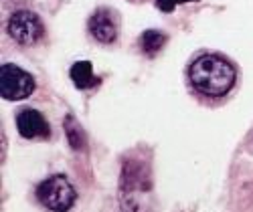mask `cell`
I'll list each match as a JSON object with an SVG mask.
<instances>
[{
  "label": "cell",
  "mask_w": 253,
  "mask_h": 212,
  "mask_svg": "<svg viewBox=\"0 0 253 212\" xmlns=\"http://www.w3.org/2000/svg\"><path fill=\"white\" fill-rule=\"evenodd\" d=\"M120 202L124 212H156L150 166L142 158H128L120 174Z\"/></svg>",
  "instance_id": "obj_1"
},
{
  "label": "cell",
  "mask_w": 253,
  "mask_h": 212,
  "mask_svg": "<svg viewBox=\"0 0 253 212\" xmlns=\"http://www.w3.org/2000/svg\"><path fill=\"white\" fill-rule=\"evenodd\" d=\"M188 81L199 93L207 97H223L233 89L237 81V71L225 57L207 53L191 63Z\"/></svg>",
  "instance_id": "obj_2"
},
{
  "label": "cell",
  "mask_w": 253,
  "mask_h": 212,
  "mask_svg": "<svg viewBox=\"0 0 253 212\" xmlns=\"http://www.w3.org/2000/svg\"><path fill=\"white\" fill-rule=\"evenodd\" d=\"M37 198L51 212H67L75 204L77 192H75V188L67 176L55 174V176H51L45 182L39 184Z\"/></svg>",
  "instance_id": "obj_3"
},
{
  "label": "cell",
  "mask_w": 253,
  "mask_h": 212,
  "mask_svg": "<svg viewBox=\"0 0 253 212\" xmlns=\"http://www.w3.org/2000/svg\"><path fill=\"white\" fill-rule=\"evenodd\" d=\"M8 35L18 45H35L45 36V25L31 10H16L8 18Z\"/></svg>",
  "instance_id": "obj_4"
},
{
  "label": "cell",
  "mask_w": 253,
  "mask_h": 212,
  "mask_svg": "<svg viewBox=\"0 0 253 212\" xmlns=\"http://www.w3.org/2000/svg\"><path fill=\"white\" fill-rule=\"evenodd\" d=\"M0 91H2V97L8 101L27 99L35 91V79L25 69L6 63L0 69Z\"/></svg>",
  "instance_id": "obj_5"
},
{
  "label": "cell",
  "mask_w": 253,
  "mask_h": 212,
  "mask_svg": "<svg viewBox=\"0 0 253 212\" xmlns=\"http://www.w3.org/2000/svg\"><path fill=\"white\" fill-rule=\"evenodd\" d=\"M89 35L97 40L103 42V45H110L118 38V14L112 8H97L91 16H89V23H87Z\"/></svg>",
  "instance_id": "obj_6"
},
{
  "label": "cell",
  "mask_w": 253,
  "mask_h": 212,
  "mask_svg": "<svg viewBox=\"0 0 253 212\" xmlns=\"http://www.w3.org/2000/svg\"><path fill=\"white\" fill-rule=\"evenodd\" d=\"M16 127L18 134L27 138V140H35V138H49L51 130L47 119L41 115L37 109H23L16 115Z\"/></svg>",
  "instance_id": "obj_7"
},
{
  "label": "cell",
  "mask_w": 253,
  "mask_h": 212,
  "mask_svg": "<svg viewBox=\"0 0 253 212\" xmlns=\"http://www.w3.org/2000/svg\"><path fill=\"white\" fill-rule=\"evenodd\" d=\"M71 81L79 89H91L99 83V79L93 75V69H91L89 61H77L75 63V65L71 67Z\"/></svg>",
  "instance_id": "obj_8"
},
{
  "label": "cell",
  "mask_w": 253,
  "mask_h": 212,
  "mask_svg": "<svg viewBox=\"0 0 253 212\" xmlns=\"http://www.w3.org/2000/svg\"><path fill=\"white\" fill-rule=\"evenodd\" d=\"M166 42V35L160 33V31H146L142 36H140V49L142 53H146L148 57H154Z\"/></svg>",
  "instance_id": "obj_9"
},
{
  "label": "cell",
  "mask_w": 253,
  "mask_h": 212,
  "mask_svg": "<svg viewBox=\"0 0 253 212\" xmlns=\"http://www.w3.org/2000/svg\"><path fill=\"white\" fill-rule=\"evenodd\" d=\"M63 125H65V134H67V140H69L73 150H83V147H85V134H83L81 125L75 121V117L67 115Z\"/></svg>",
  "instance_id": "obj_10"
},
{
  "label": "cell",
  "mask_w": 253,
  "mask_h": 212,
  "mask_svg": "<svg viewBox=\"0 0 253 212\" xmlns=\"http://www.w3.org/2000/svg\"><path fill=\"white\" fill-rule=\"evenodd\" d=\"M184 2H197V0H156V6L162 12H170L176 4H184Z\"/></svg>",
  "instance_id": "obj_11"
}]
</instances>
